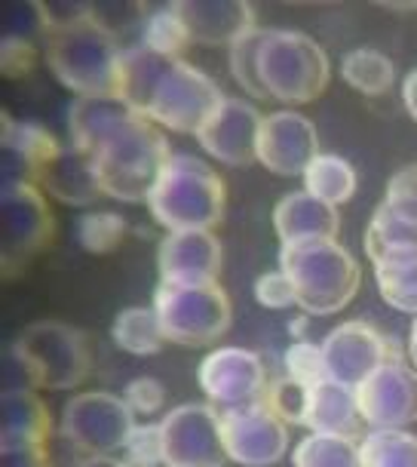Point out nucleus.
I'll return each mask as SVG.
<instances>
[{
	"mask_svg": "<svg viewBox=\"0 0 417 467\" xmlns=\"http://www.w3.org/2000/svg\"><path fill=\"white\" fill-rule=\"evenodd\" d=\"M71 145L89 157L105 197L141 203L169 163V145L151 117L138 114L120 96L74 99L68 111Z\"/></svg>",
	"mask_w": 417,
	"mask_h": 467,
	"instance_id": "nucleus-1",
	"label": "nucleus"
},
{
	"mask_svg": "<svg viewBox=\"0 0 417 467\" xmlns=\"http://www.w3.org/2000/svg\"><path fill=\"white\" fill-rule=\"evenodd\" d=\"M120 99L166 130L197 136L199 127L221 105L224 93L219 83L197 71L194 65L138 44L123 49Z\"/></svg>",
	"mask_w": 417,
	"mask_h": 467,
	"instance_id": "nucleus-2",
	"label": "nucleus"
},
{
	"mask_svg": "<svg viewBox=\"0 0 417 467\" xmlns=\"http://www.w3.org/2000/svg\"><path fill=\"white\" fill-rule=\"evenodd\" d=\"M44 53L58 83L80 99L120 96L123 49L117 35L93 16V4L77 6L68 19H56L44 40Z\"/></svg>",
	"mask_w": 417,
	"mask_h": 467,
	"instance_id": "nucleus-3",
	"label": "nucleus"
},
{
	"mask_svg": "<svg viewBox=\"0 0 417 467\" xmlns=\"http://www.w3.org/2000/svg\"><path fill=\"white\" fill-rule=\"evenodd\" d=\"M280 268L295 286L298 307L316 317L344 311L362 283L356 258L331 237L286 244L280 249Z\"/></svg>",
	"mask_w": 417,
	"mask_h": 467,
	"instance_id": "nucleus-4",
	"label": "nucleus"
},
{
	"mask_svg": "<svg viewBox=\"0 0 417 467\" xmlns=\"http://www.w3.org/2000/svg\"><path fill=\"white\" fill-rule=\"evenodd\" d=\"M154 222L166 231H212L224 215L221 175L194 154H172L147 197Z\"/></svg>",
	"mask_w": 417,
	"mask_h": 467,
	"instance_id": "nucleus-5",
	"label": "nucleus"
},
{
	"mask_svg": "<svg viewBox=\"0 0 417 467\" xmlns=\"http://www.w3.org/2000/svg\"><path fill=\"white\" fill-rule=\"evenodd\" d=\"M258 78L270 99L286 105H307L329 87V56L301 31L261 28Z\"/></svg>",
	"mask_w": 417,
	"mask_h": 467,
	"instance_id": "nucleus-6",
	"label": "nucleus"
},
{
	"mask_svg": "<svg viewBox=\"0 0 417 467\" xmlns=\"http://www.w3.org/2000/svg\"><path fill=\"white\" fill-rule=\"evenodd\" d=\"M151 307L160 317L166 338L181 348L212 345L230 327V302L219 283H206V286L160 283Z\"/></svg>",
	"mask_w": 417,
	"mask_h": 467,
	"instance_id": "nucleus-7",
	"label": "nucleus"
},
{
	"mask_svg": "<svg viewBox=\"0 0 417 467\" xmlns=\"http://www.w3.org/2000/svg\"><path fill=\"white\" fill-rule=\"evenodd\" d=\"M132 428H136V415L127 400L111 390H86V394L71 397L58 421V433L65 443L86 458L120 452Z\"/></svg>",
	"mask_w": 417,
	"mask_h": 467,
	"instance_id": "nucleus-8",
	"label": "nucleus"
},
{
	"mask_svg": "<svg viewBox=\"0 0 417 467\" xmlns=\"http://www.w3.org/2000/svg\"><path fill=\"white\" fill-rule=\"evenodd\" d=\"M19 348L35 363L40 388L46 390H71L89 375V348L80 329L62 320H40L22 329L15 338Z\"/></svg>",
	"mask_w": 417,
	"mask_h": 467,
	"instance_id": "nucleus-9",
	"label": "nucleus"
},
{
	"mask_svg": "<svg viewBox=\"0 0 417 467\" xmlns=\"http://www.w3.org/2000/svg\"><path fill=\"white\" fill-rule=\"evenodd\" d=\"M399 341L387 338L365 320H347L322 338L325 379L341 381L347 388H360L383 363H402Z\"/></svg>",
	"mask_w": 417,
	"mask_h": 467,
	"instance_id": "nucleus-10",
	"label": "nucleus"
},
{
	"mask_svg": "<svg viewBox=\"0 0 417 467\" xmlns=\"http://www.w3.org/2000/svg\"><path fill=\"white\" fill-rule=\"evenodd\" d=\"M221 443L230 462L243 467H270L289 449L286 421L261 400L233 409H219Z\"/></svg>",
	"mask_w": 417,
	"mask_h": 467,
	"instance_id": "nucleus-11",
	"label": "nucleus"
},
{
	"mask_svg": "<svg viewBox=\"0 0 417 467\" xmlns=\"http://www.w3.org/2000/svg\"><path fill=\"white\" fill-rule=\"evenodd\" d=\"M4 262L6 277H15L25 265L35 262L53 237V213L37 185H4Z\"/></svg>",
	"mask_w": 417,
	"mask_h": 467,
	"instance_id": "nucleus-12",
	"label": "nucleus"
},
{
	"mask_svg": "<svg viewBox=\"0 0 417 467\" xmlns=\"http://www.w3.org/2000/svg\"><path fill=\"white\" fill-rule=\"evenodd\" d=\"M166 467H221L228 452L221 443V419L215 406L185 403L160 421Z\"/></svg>",
	"mask_w": 417,
	"mask_h": 467,
	"instance_id": "nucleus-13",
	"label": "nucleus"
},
{
	"mask_svg": "<svg viewBox=\"0 0 417 467\" xmlns=\"http://www.w3.org/2000/svg\"><path fill=\"white\" fill-rule=\"evenodd\" d=\"M197 385L215 409L246 406L264 397L267 372L255 350L215 348L197 369Z\"/></svg>",
	"mask_w": 417,
	"mask_h": 467,
	"instance_id": "nucleus-14",
	"label": "nucleus"
},
{
	"mask_svg": "<svg viewBox=\"0 0 417 467\" xmlns=\"http://www.w3.org/2000/svg\"><path fill=\"white\" fill-rule=\"evenodd\" d=\"M362 421L371 431H396L417 421V369L402 363H383L356 388Z\"/></svg>",
	"mask_w": 417,
	"mask_h": 467,
	"instance_id": "nucleus-15",
	"label": "nucleus"
},
{
	"mask_svg": "<svg viewBox=\"0 0 417 467\" xmlns=\"http://www.w3.org/2000/svg\"><path fill=\"white\" fill-rule=\"evenodd\" d=\"M320 139L310 117L298 111H273L258 132V161L277 175H304L320 157Z\"/></svg>",
	"mask_w": 417,
	"mask_h": 467,
	"instance_id": "nucleus-16",
	"label": "nucleus"
},
{
	"mask_svg": "<svg viewBox=\"0 0 417 467\" xmlns=\"http://www.w3.org/2000/svg\"><path fill=\"white\" fill-rule=\"evenodd\" d=\"M264 117L255 105L243 99L224 96L212 117L199 127L197 141L206 148L215 161L228 166H246L258 161V132H261Z\"/></svg>",
	"mask_w": 417,
	"mask_h": 467,
	"instance_id": "nucleus-17",
	"label": "nucleus"
},
{
	"mask_svg": "<svg viewBox=\"0 0 417 467\" xmlns=\"http://www.w3.org/2000/svg\"><path fill=\"white\" fill-rule=\"evenodd\" d=\"M160 283L172 286H206L219 280L221 244L212 231H172L157 253Z\"/></svg>",
	"mask_w": 417,
	"mask_h": 467,
	"instance_id": "nucleus-18",
	"label": "nucleus"
},
{
	"mask_svg": "<svg viewBox=\"0 0 417 467\" xmlns=\"http://www.w3.org/2000/svg\"><path fill=\"white\" fill-rule=\"evenodd\" d=\"M172 6L194 44L233 47L255 31V10L246 0H175Z\"/></svg>",
	"mask_w": 417,
	"mask_h": 467,
	"instance_id": "nucleus-19",
	"label": "nucleus"
},
{
	"mask_svg": "<svg viewBox=\"0 0 417 467\" xmlns=\"http://www.w3.org/2000/svg\"><path fill=\"white\" fill-rule=\"evenodd\" d=\"M62 145L37 120H13L4 114V185H37Z\"/></svg>",
	"mask_w": 417,
	"mask_h": 467,
	"instance_id": "nucleus-20",
	"label": "nucleus"
},
{
	"mask_svg": "<svg viewBox=\"0 0 417 467\" xmlns=\"http://www.w3.org/2000/svg\"><path fill=\"white\" fill-rule=\"evenodd\" d=\"M273 228H277L280 244H301V240L331 237L338 240V206H329L316 200L307 191H291L273 210Z\"/></svg>",
	"mask_w": 417,
	"mask_h": 467,
	"instance_id": "nucleus-21",
	"label": "nucleus"
},
{
	"mask_svg": "<svg viewBox=\"0 0 417 467\" xmlns=\"http://www.w3.org/2000/svg\"><path fill=\"white\" fill-rule=\"evenodd\" d=\"M360 424L362 412L360 400H356V388H347L331 379L310 388V403H307L304 419V428H310V433H335V437L356 440Z\"/></svg>",
	"mask_w": 417,
	"mask_h": 467,
	"instance_id": "nucleus-22",
	"label": "nucleus"
},
{
	"mask_svg": "<svg viewBox=\"0 0 417 467\" xmlns=\"http://www.w3.org/2000/svg\"><path fill=\"white\" fill-rule=\"evenodd\" d=\"M381 298L402 314L417 317V246H393L371 255Z\"/></svg>",
	"mask_w": 417,
	"mask_h": 467,
	"instance_id": "nucleus-23",
	"label": "nucleus"
},
{
	"mask_svg": "<svg viewBox=\"0 0 417 467\" xmlns=\"http://www.w3.org/2000/svg\"><path fill=\"white\" fill-rule=\"evenodd\" d=\"M393 246H417V197L387 194L365 228L369 258Z\"/></svg>",
	"mask_w": 417,
	"mask_h": 467,
	"instance_id": "nucleus-24",
	"label": "nucleus"
},
{
	"mask_svg": "<svg viewBox=\"0 0 417 467\" xmlns=\"http://www.w3.org/2000/svg\"><path fill=\"white\" fill-rule=\"evenodd\" d=\"M44 185L56 200H62V203H68V206H89L102 197L93 163H89V157L77 151L74 145L62 148V151L56 154V161L46 166Z\"/></svg>",
	"mask_w": 417,
	"mask_h": 467,
	"instance_id": "nucleus-25",
	"label": "nucleus"
},
{
	"mask_svg": "<svg viewBox=\"0 0 417 467\" xmlns=\"http://www.w3.org/2000/svg\"><path fill=\"white\" fill-rule=\"evenodd\" d=\"M111 338L117 348L127 350L132 357L160 354L163 345L169 341L154 307H127V311H120L114 317Z\"/></svg>",
	"mask_w": 417,
	"mask_h": 467,
	"instance_id": "nucleus-26",
	"label": "nucleus"
},
{
	"mask_svg": "<svg viewBox=\"0 0 417 467\" xmlns=\"http://www.w3.org/2000/svg\"><path fill=\"white\" fill-rule=\"evenodd\" d=\"M0 440H49V412L37 390H4V437Z\"/></svg>",
	"mask_w": 417,
	"mask_h": 467,
	"instance_id": "nucleus-27",
	"label": "nucleus"
},
{
	"mask_svg": "<svg viewBox=\"0 0 417 467\" xmlns=\"http://www.w3.org/2000/svg\"><path fill=\"white\" fill-rule=\"evenodd\" d=\"M304 191L329 206L347 203L356 194V170L338 154H320L304 172Z\"/></svg>",
	"mask_w": 417,
	"mask_h": 467,
	"instance_id": "nucleus-28",
	"label": "nucleus"
},
{
	"mask_svg": "<svg viewBox=\"0 0 417 467\" xmlns=\"http://www.w3.org/2000/svg\"><path fill=\"white\" fill-rule=\"evenodd\" d=\"M341 78L353 89H360L362 96H383L396 80V65H393V58L387 53H381V49L360 47L344 56V62H341Z\"/></svg>",
	"mask_w": 417,
	"mask_h": 467,
	"instance_id": "nucleus-29",
	"label": "nucleus"
},
{
	"mask_svg": "<svg viewBox=\"0 0 417 467\" xmlns=\"http://www.w3.org/2000/svg\"><path fill=\"white\" fill-rule=\"evenodd\" d=\"M362 467H417V437L405 428L371 431L360 440Z\"/></svg>",
	"mask_w": 417,
	"mask_h": 467,
	"instance_id": "nucleus-30",
	"label": "nucleus"
},
{
	"mask_svg": "<svg viewBox=\"0 0 417 467\" xmlns=\"http://www.w3.org/2000/svg\"><path fill=\"white\" fill-rule=\"evenodd\" d=\"M295 467H362L360 446L350 437H335V433H310L291 452Z\"/></svg>",
	"mask_w": 417,
	"mask_h": 467,
	"instance_id": "nucleus-31",
	"label": "nucleus"
},
{
	"mask_svg": "<svg viewBox=\"0 0 417 467\" xmlns=\"http://www.w3.org/2000/svg\"><path fill=\"white\" fill-rule=\"evenodd\" d=\"M141 44L160 56L178 58L185 53V47L194 44V40H190L181 16L175 13V6L169 4V6H160V10L147 13L145 25H141Z\"/></svg>",
	"mask_w": 417,
	"mask_h": 467,
	"instance_id": "nucleus-32",
	"label": "nucleus"
},
{
	"mask_svg": "<svg viewBox=\"0 0 417 467\" xmlns=\"http://www.w3.org/2000/svg\"><path fill=\"white\" fill-rule=\"evenodd\" d=\"M77 244L93 255H107L127 237V219L117 213H86L77 222Z\"/></svg>",
	"mask_w": 417,
	"mask_h": 467,
	"instance_id": "nucleus-33",
	"label": "nucleus"
},
{
	"mask_svg": "<svg viewBox=\"0 0 417 467\" xmlns=\"http://www.w3.org/2000/svg\"><path fill=\"white\" fill-rule=\"evenodd\" d=\"M258 47H261V28H255L252 35L237 40V44L230 47V53H228L230 74H233V80H237L252 99H270V96H267L261 78H258Z\"/></svg>",
	"mask_w": 417,
	"mask_h": 467,
	"instance_id": "nucleus-34",
	"label": "nucleus"
},
{
	"mask_svg": "<svg viewBox=\"0 0 417 467\" xmlns=\"http://www.w3.org/2000/svg\"><path fill=\"white\" fill-rule=\"evenodd\" d=\"M123 462L132 467H163L166 446H163V424L160 421H136L127 446H123Z\"/></svg>",
	"mask_w": 417,
	"mask_h": 467,
	"instance_id": "nucleus-35",
	"label": "nucleus"
},
{
	"mask_svg": "<svg viewBox=\"0 0 417 467\" xmlns=\"http://www.w3.org/2000/svg\"><path fill=\"white\" fill-rule=\"evenodd\" d=\"M264 403L273 409L286 424H304L307 419V403H310V388L301 385L295 379H280L264 390Z\"/></svg>",
	"mask_w": 417,
	"mask_h": 467,
	"instance_id": "nucleus-36",
	"label": "nucleus"
},
{
	"mask_svg": "<svg viewBox=\"0 0 417 467\" xmlns=\"http://www.w3.org/2000/svg\"><path fill=\"white\" fill-rule=\"evenodd\" d=\"M282 363H286V375L295 381H301V385L313 388L325 381V363H322V348L316 345L310 338H295L286 350V357H282Z\"/></svg>",
	"mask_w": 417,
	"mask_h": 467,
	"instance_id": "nucleus-37",
	"label": "nucleus"
},
{
	"mask_svg": "<svg viewBox=\"0 0 417 467\" xmlns=\"http://www.w3.org/2000/svg\"><path fill=\"white\" fill-rule=\"evenodd\" d=\"M255 298H258V305L270 307V311H286V307L298 305L295 286H291L289 274L282 268L264 271L261 277L255 280Z\"/></svg>",
	"mask_w": 417,
	"mask_h": 467,
	"instance_id": "nucleus-38",
	"label": "nucleus"
},
{
	"mask_svg": "<svg viewBox=\"0 0 417 467\" xmlns=\"http://www.w3.org/2000/svg\"><path fill=\"white\" fill-rule=\"evenodd\" d=\"M123 400H127L136 419H147V415H157L166 406V388L151 375H141V379H132L127 385Z\"/></svg>",
	"mask_w": 417,
	"mask_h": 467,
	"instance_id": "nucleus-39",
	"label": "nucleus"
},
{
	"mask_svg": "<svg viewBox=\"0 0 417 467\" xmlns=\"http://www.w3.org/2000/svg\"><path fill=\"white\" fill-rule=\"evenodd\" d=\"M4 390H40L37 369L19 341H10L4 350Z\"/></svg>",
	"mask_w": 417,
	"mask_h": 467,
	"instance_id": "nucleus-40",
	"label": "nucleus"
},
{
	"mask_svg": "<svg viewBox=\"0 0 417 467\" xmlns=\"http://www.w3.org/2000/svg\"><path fill=\"white\" fill-rule=\"evenodd\" d=\"M37 49L40 44H35V40L6 35L4 44H0V68H4L6 78H22L37 65Z\"/></svg>",
	"mask_w": 417,
	"mask_h": 467,
	"instance_id": "nucleus-41",
	"label": "nucleus"
},
{
	"mask_svg": "<svg viewBox=\"0 0 417 467\" xmlns=\"http://www.w3.org/2000/svg\"><path fill=\"white\" fill-rule=\"evenodd\" d=\"M0 458H4V467H53L46 443H37V440H4Z\"/></svg>",
	"mask_w": 417,
	"mask_h": 467,
	"instance_id": "nucleus-42",
	"label": "nucleus"
},
{
	"mask_svg": "<svg viewBox=\"0 0 417 467\" xmlns=\"http://www.w3.org/2000/svg\"><path fill=\"white\" fill-rule=\"evenodd\" d=\"M387 194L396 197H417V166H405L399 170L387 185Z\"/></svg>",
	"mask_w": 417,
	"mask_h": 467,
	"instance_id": "nucleus-43",
	"label": "nucleus"
},
{
	"mask_svg": "<svg viewBox=\"0 0 417 467\" xmlns=\"http://www.w3.org/2000/svg\"><path fill=\"white\" fill-rule=\"evenodd\" d=\"M402 102H405V111L412 114V120L417 123V68L408 74L402 83Z\"/></svg>",
	"mask_w": 417,
	"mask_h": 467,
	"instance_id": "nucleus-44",
	"label": "nucleus"
},
{
	"mask_svg": "<svg viewBox=\"0 0 417 467\" xmlns=\"http://www.w3.org/2000/svg\"><path fill=\"white\" fill-rule=\"evenodd\" d=\"M74 467H132L129 462H123V458H114V455H102V458H83L80 464Z\"/></svg>",
	"mask_w": 417,
	"mask_h": 467,
	"instance_id": "nucleus-45",
	"label": "nucleus"
},
{
	"mask_svg": "<svg viewBox=\"0 0 417 467\" xmlns=\"http://www.w3.org/2000/svg\"><path fill=\"white\" fill-rule=\"evenodd\" d=\"M408 360H412V366L417 369V317L412 323V336H408Z\"/></svg>",
	"mask_w": 417,
	"mask_h": 467,
	"instance_id": "nucleus-46",
	"label": "nucleus"
}]
</instances>
